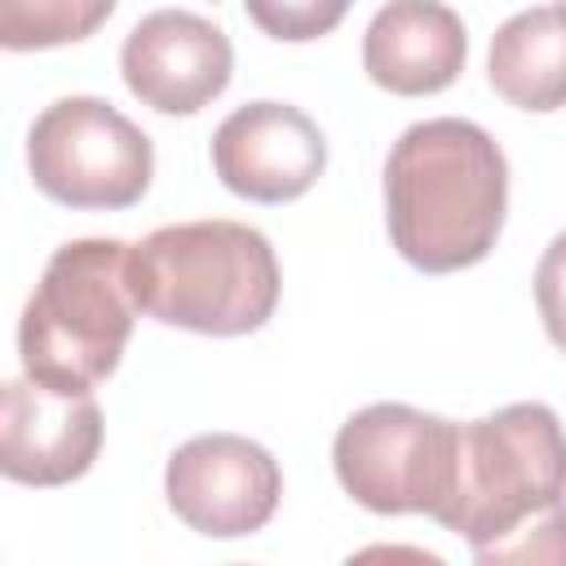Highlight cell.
<instances>
[{
	"label": "cell",
	"instance_id": "1",
	"mask_svg": "<svg viewBox=\"0 0 566 566\" xmlns=\"http://www.w3.org/2000/svg\"><path fill=\"white\" fill-rule=\"evenodd\" d=\"M509 212L500 142L455 115L402 128L385 159V221L398 256L424 274L486 261Z\"/></svg>",
	"mask_w": 566,
	"mask_h": 566
},
{
	"label": "cell",
	"instance_id": "2",
	"mask_svg": "<svg viewBox=\"0 0 566 566\" xmlns=\"http://www.w3.org/2000/svg\"><path fill=\"white\" fill-rule=\"evenodd\" d=\"M133 287L142 310L164 327L199 336H248L279 305V256L256 226L177 221L133 243Z\"/></svg>",
	"mask_w": 566,
	"mask_h": 566
},
{
	"label": "cell",
	"instance_id": "3",
	"mask_svg": "<svg viewBox=\"0 0 566 566\" xmlns=\"http://www.w3.org/2000/svg\"><path fill=\"white\" fill-rule=\"evenodd\" d=\"M128 261L133 243L124 239H71L49 256L18 323V354L31 380L93 389L119 367L142 314Z\"/></svg>",
	"mask_w": 566,
	"mask_h": 566
},
{
	"label": "cell",
	"instance_id": "4",
	"mask_svg": "<svg viewBox=\"0 0 566 566\" xmlns=\"http://www.w3.org/2000/svg\"><path fill=\"white\" fill-rule=\"evenodd\" d=\"M566 500V429L544 402H509L460 424L451 495L438 526L473 553L517 531L526 517Z\"/></svg>",
	"mask_w": 566,
	"mask_h": 566
},
{
	"label": "cell",
	"instance_id": "5",
	"mask_svg": "<svg viewBox=\"0 0 566 566\" xmlns=\"http://www.w3.org/2000/svg\"><path fill=\"white\" fill-rule=\"evenodd\" d=\"M460 424L407 402H371L354 411L332 442L336 482L367 513H424L451 495Z\"/></svg>",
	"mask_w": 566,
	"mask_h": 566
},
{
	"label": "cell",
	"instance_id": "6",
	"mask_svg": "<svg viewBox=\"0 0 566 566\" xmlns=\"http://www.w3.org/2000/svg\"><path fill=\"white\" fill-rule=\"evenodd\" d=\"M35 190L66 208H133L155 177L150 137L102 97H57L27 133Z\"/></svg>",
	"mask_w": 566,
	"mask_h": 566
},
{
	"label": "cell",
	"instance_id": "7",
	"mask_svg": "<svg viewBox=\"0 0 566 566\" xmlns=\"http://www.w3.org/2000/svg\"><path fill=\"white\" fill-rule=\"evenodd\" d=\"M168 509L208 539L256 535L283 495L279 460L243 433H199L164 469Z\"/></svg>",
	"mask_w": 566,
	"mask_h": 566
},
{
	"label": "cell",
	"instance_id": "8",
	"mask_svg": "<svg viewBox=\"0 0 566 566\" xmlns=\"http://www.w3.org/2000/svg\"><path fill=\"white\" fill-rule=\"evenodd\" d=\"M102 451L93 389H53L27 371L0 394V473L22 486H66Z\"/></svg>",
	"mask_w": 566,
	"mask_h": 566
},
{
	"label": "cell",
	"instance_id": "9",
	"mask_svg": "<svg viewBox=\"0 0 566 566\" xmlns=\"http://www.w3.org/2000/svg\"><path fill=\"white\" fill-rule=\"evenodd\" d=\"M234 49L226 31L190 9L146 13L119 49V75L128 93L159 115H195L230 84Z\"/></svg>",
	"mask_w": 566,
	"mask_h": 566
},
{
	"label": "cell",
	"instance_id": "10",
	"mask_svg": "<svg viewBox=\"0 0 566 566\" xmlns=\"http://www.w3.org/2000/svg\"><path fill=\"white\" fill-rule=\"evenodd\" d=\"M327 168L318 124L292 102H248L212 133V172L252 203H292Z\"/></svg>",
	"mask_w": 566,
	"mask_h": 566
},
{
	"label": "cell",
	"instance_id": "11",
	"mask_svg": "<svg viewBox=\"0 0 566 566\" xmlns=\"http://www.w3.org/2000/svg\"><path fill=\"white\" fill-rule=\"evenodd\" d=\"M469 57V31L442 0H389L363 35V71L398 97H429L455 84Z\"/></svg>",
	"mask_w": 566,
	"mask_h": 566
},
{
	"label": "cell",
	"instance_id": "12",
	"mask_svg": "<svg viewBox=\"0 0 566 566\" xmlns=\"http://www.w3.org/2000/svg\"><path fill=\"white\" fill-rule=\"evenodd\" d=\"M491 88L522 111H557L566 106V9L535 4L513 13L486 53Z\"/></svg>",
	"mask_w": 566,
	"mask_h": 566
},
{
	"label": "cell",
	"instance_id": "13",
	"mask_svg": "<svg viewBox=\"0 0 566 566\" xmlns=\"http://www.w3.org/2000/svg\"><path fill=\"white\" fill-rule=\"evenodd\" d=\"M111 13L115 0H0V44L13 53L75 44L88 40Z\"/></svg>",
	"mask_w": 566,
	"mask_h": 566
},
{
	"label": "cell",
	"instance_id": "14",
	"mask_svg": "<svg viewBox=\"0 0 566 566\" xmlns=\"http://www.w3.org/2000/svg\"><path fill=\"white\" fill-rule=\"evenodd\" d=\"M354 0H243L248 18L283 44H305L340 27Z\"/></svg>",
	"mask_w": 566,
	"mask_h": 566
},
{
	"label": "cell",
	"instance_id": "15",
	"mask_svg": "<svg viewBox=\"0 0 566 566\" xmlns=\"http://www.w3.org/2000/svg\"><path fill=\"white\" fill-rule=\"evenodd\" d=\"M482 566H500V562H548V566H566V500L526 517L517 531H509L504 539L486 544L482 553H473Z\"/></svg>",
	"mask_w": 566,
	"mask_h": 566
},
{
	"label": "cell",
	"instance_id": "16",
	"mask_svg": "<svg viewBox=\"0 0 566 566\" xmlns=\"http://www.w3.org/2000/svg\"><path fill=\"white\" fill-rule=\"evenodd\" d=\"M535 305L548 340L566 354V230L553 234V243L535 265Z\"/></svg>",
	"mask_w": 566,
	"mask_h": 566
},
{
	"label": "cell",
	"instance_id": "17",
	"mask_svg": "<svg viewBox=\"0 0 566 566\" xmlns=\"http://www.w3.org/2000/svg\"><path fill=\"white\" fill-rule=\"evenodd\" d=\"M562 9H566V0H562Z\"/></svg>",
	"mask_w": 566,
	"mask_h": 566
}]
</instances>
